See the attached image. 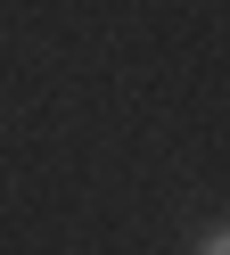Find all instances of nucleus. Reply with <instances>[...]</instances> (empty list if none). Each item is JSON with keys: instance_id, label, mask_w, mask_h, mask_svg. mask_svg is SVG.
I'll use <instances>...</instances> for the list:
<instances>
[{"instance_id": "1", "label": "nucleus", "mask_w": 230, "mask_h": 255, "mask_svg": "<svg viewBox=\"0 0 230 255\" xmlns=\"http://www.w3.org/2000/svg\"><path fill=\"white\" fill-rule=\"evenodd\" d=\"M197 255H230V231H222V222H214V231L197 239Z\"/></svg>"}]
</instances>
